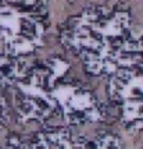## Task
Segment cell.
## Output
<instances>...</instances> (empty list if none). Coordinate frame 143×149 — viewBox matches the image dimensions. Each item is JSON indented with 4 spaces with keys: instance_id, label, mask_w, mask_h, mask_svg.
<instances>
[{
    "instance_id": "cell-1",
    "label": "cell",
    "mask_w": 143,
    "mask_h": 149,
    "mask_svg": "<svg viewBox=\"0 0 143 149\" xmlns=\"http://www.w3.org/2000/svg\"><path fill=\"white\" fill-rule=\"evenodd\" d=\"M50 92L68 124H85L103 118L104 111L102 104L96 96L84 86L71 82L63 84L60 79Z\"/></svg>"
}]
</instances>
